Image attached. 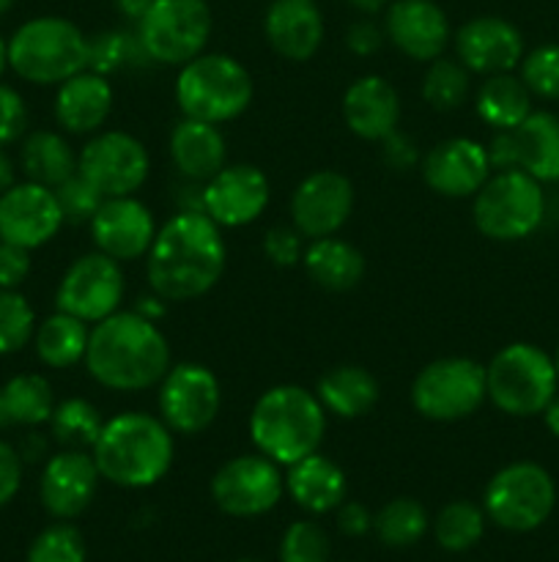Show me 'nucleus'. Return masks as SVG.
I'll list each match as a JSON object with an SVG mask.
<instances>
[{
	"instance_id": "4d7b16f0",
	"label": "nucleus",
	"mask_w": 559,
	"mask_h": 562,
	"mask_svg": "<svg viewBox=\"0 0 559 562\" xmlns=\"http://www.w3.org/2000/svg\"><path fill=\"white\" fill-rule=\"evenodd\" d=\"M153 0H115V9H118V14L124 16L126 22H132V25H137V22L142 20V14L148 11V5H151Z\"/></svg>"
},
{
	"instance_id": "37998d69",
	"label": "nucleus",
	"mask_w": 559,
	"mask_h": 562,
	"mask_svg": "<svg viewBox=\"0 0 559 562\" xmlns=\"http://www.w3.org/2000/svg\"><path fill=\"white\" fill-rule=\"evenodd\" d=\"M277 558L280 562H329V536L318 521H294L280 538Z\"/></svg>"
},
{
	"instance_id": "e2e57ef3",
	"label": "nucleus",
	"mask_w": 559,
	"mask_h": 562,
	"mask_svg": "<svg viewBox=\"0 0 559 562\" xmlns=\"http://www.w3.org/2000/svg\"><path fill=\"white\" fill-rule=\"evenodd\" d=\"M9 69V38L0 36V77Z\"/></svg>"
},
{
	"instance_id": "0e129e2a",
	"label": "nucleus",
	"mask_w": 559,
	"mask_h": 562,
	"mask_svg": "<svg viewBox=\"0 0 559 562\" xmlns=\"http://www.w3.org/2000/svg\"><path fill=\"white\" fill-rule=\"evenodd\" d=\"M16 3V0H0V16H3V14H9V11H11V5H14Z\"/></svg>"
},
{
	"instance_id": "bf43d9fd",
	"label": "nucleus",
	"mask_w": 559,
	"mask_h": 562,
	"mask_svg": "<svg viewBox=\"0 0 559 562\" xmlns=\"http://www.w3.org/2000/svg\"><path fill=\"white\" fill-rule=\"evenodd\" d=\"M44 448H47V442H44V439L38 437V434H27L25 445H22V450H20L22 461H36V459H42Z\"/></svg>"
},
{
	"instance_id": "09e8293b",
	"label": "nucleus",
	"mask_w": 559,
	"mask_h": 562,
	"mask_svg": "<svg viewBox=\"0 0 559 562\" xmlns=\"http://www.w3.org/2000/svg\"><path fill=\"white\" fill-rule=\"evenodd\" d=\"M31 250L0 241V289H20L31 274Z\"/></svg>"
},
{
	"instance_id": "6e6d98bb",
	"label": "nucleus",
	"mask_w": 559,
	"mask_h": 562,
	"mask_svg": "<svg viewBox=\"0 0 559 562\" xmlns=\"http://www.w3.org/2000/svg\"><path fill=\"white\" fill-rule=\"evenodd\" d=\"M132 311L135 313H140V316H146V318H151V322H159V318H164V313H168V302L162 300V296L159 294H148V296H140V300H137V305L132 307Z\"/></svg>"
},
{
	"instance_id": "052dcab7",
	"label": "nucleus",
	"mask_w": 559,
	"mask_h": 562,
	"mask_svg": "<svg viewBox=\"0 0 559 562\" xmlns=\"http://www.w3.org/2000/svg\"><path fill=\"white\" fill-rule=\"evenodd\" d=\"M543 423H546V428L551 431V437L559 439V393L554 395L551 404L543 409Z\"/></svg>"
},
{
	"instance_id": "a19ab883",
	"label": "nucleus",
	"mask_w": 559,
	"mask_h": 562,
	"mask_svg": "<svg viewBox=\"0 0 559 562\" xmlns=\"http://www.w3.org/2000/svg\"><path fill=\"white\" fill-rule=\"evenodd\" d=\"M36 311L20 289H0V357L16 355L33 344Z\"/></svg>"
},
{
	"instance_id": "a878e982",
	"label": "nucleus",
	"mask_w": 559,
	"mask_h": 562,
	"mask_svg": "<svg viewBox=\"0 0 559 562\" xmlns=\"http://www.w3.org/2000/svg\"><path fill=\"white\" fill-rule=\"evenodd\" d=\"M113 86L107 77L82 69L55 91V121L69 135H96L113 110Z\"/></svg>"
},
{
	"instance_id": "423d86ee",
	"label": "nucleus",
	"mask_w": 559,
	"mask_h": 562,
	"mask_svg": "<svg viewBox=\"0 0 559 562\" xmlns=\"http://www.w3.org/2000/svg\"><path fill=\"white\" fill-rule=\"evenodd\" d=\"M88 66V36L64 16H36L11 33L9 69L33 86H60Z\"/></svg>"
},
{
	"instance_id": "6e6552de",
	"label": "nucleus",
	"mask_w": 559,
	"mask_h": 562,
	"mask_svg": "<svg viewBox=\"0 0 559 562\" xmlns=\"http://www.w3.org/2000/svg\"><path fill=\"white\" fill-rule=\"evenodd\" d=\"M557 508V483L546 467L535 461H513L502 467L488 481L482 492V510L486 519L493 521L499 530L535 532L546 525Z\"/></svg>"
},
{
	"instance_id": "4c0bfd02",
	"label": "nucleus",
	"mask_w": 559,
	"mask_h": 562,
	"mask_svg": "<svg viewBox=\"0 0 559 562\" xmlns=\"http://www.w3.org/2000/svg\"><path fill=\"white\" fill-rule=\"evenodd\" d=\"M49 437L64 450H91L102 434L104 417L88 398H64L49 417Z\"/></svg>"
},
{
	"instance_id": "13d9d810",
	"label": "nucleus",
	"mask_w": 559,
	"mask_h": 562,
	"mask_svg": "<svg viewBox=\"0 0 559 562\" xmlns=\"http://www.w3.org/2000/svg\"><path fill=\"white\" fill-rule=\"evenodd\" d=\"M11 184H16V168H14V159L9 157L3 146H0V195L9 190Z\"/></svg>"
},
{
	"instance_id": "f8f14e48",
	"label": "nucleus",
	"mask_w": 559,
	"mask_h": 562,
	"mask_svg": "<svg viewBox=\"0 0 559 562\" xmlns=\"http://www.w3.org/2000/svg\"><path fill=\"white\" fill-rule=\"evenodd\" d=\"M159 420L181 437L203 434L219 415L223 387L212 368L203 362H179L170 366L159 382Z\"/></svg>"
},
{
	"instance_id": "3c124183",
	"label": "nucleus",
	"mask_w": 559,
	"mask_h": 562,
	"mask_svg": "<svg viewBox=\"0 0 559 562\" xmlns=\"http://www.w3.org/2000/svg\"><path fill=\"white\" fill-rule=\"evenodd\" d=\"M381 159L395 173H406V170L420 162V151H417L414 140H409L403 132L395 130L392 135H387L381 140Z\"/></svg>"
},
{
	"instance_id": "9d476101",
	"label": "nucleus",
	"mask_w": 559,
	"mask_h": 562,
	"mask_svg": "<svg viewBox=\"0 0 559 562\" xmlns=\"http://www.w3.org/2000/svg\"><path fill=\"white\" fill-rule=\"evenodd\" d=\"M488 398L486 366L471 357H442L411 382V406L425 420L458 423L475 415Z\"/></svg>"
},
{
	"instance_id": "39448f33",
	"label": "nucleus",
	"mask_w": 559,
	"mask_h": 562,
	"mask_svg": "<svg viewBox=\"0 0 559 562\" xmlns=\"http://www.w3.org/2000/svg\"><path fill=\"white\" fill-rule=\"evenodd\" d=\"M255 97L247 66L225 53H201L181 66L175 77V102L184 119L225 124L244 113Z\"/></svg>"
},
{
	"instance_id": "a211bd4d",
	"label": "nucleus",
	"mask_w": 559,
	"mask_h": 562,
	"mask_svg": "<svg viewBox=\"0 0 559 562\" xmlns=\"http://www.w3.org/2000/svg\"><path fill=\"white\" fill-rule=\"evenodd\" d=\"M64 212L55 190L36 181H16L0 195V239L36 250L64 228Z\"/></svg>"
},
{
	"instance_id": "de8ad7c7",
	"label": "nucleus",
	"mask_w": 559,
	"mask_h": 562,
	"mask_svg": "<svg viewBox=\"0 0 559 562\" xmlns=\"http://www.w3.org/2000/svg\"><path fill=\"white\" fill-rule=\"evenodd\" d=\"M27 104L16 88L0 82V146H11V143L22 140L27 132Z\"/></svg>"
},
{
	"instance_id": "4468645a",
	"label": "nucleus",
	"mask_w": 559,
	"mask_h": 562,
	"mask_svg": "<svg viewBox=\"0 0 559 562\" xmlns=\"http://www.w3.org/2000/svg\"><path fill=\"white\" fill-rule=\"evenodd\" d=\"M124 296L126 280L121 261L96 250L69 263L55 291V307L85 324H96L121 311Z\"/></svg>"
},
{
	"instance_id": "864d4df0",
	"label": "nucleus",
	"mask_w": 559,
	"mask_h": 562,
	"mask_svg": "<svg viewBox=\"0 0 559 562\" xmlns=\"http://www.w3.org/2000/svg\"><path fill=\"white\" fill-rule=\"evenodd\" d=\"M338 530L349 538H362L373 530V514L362 503H343L334 510Z\"/></svg>"
},
{
	"instance_id": "69168bd1",
	"label": "nucleus",
	"mask_w": 559,
	"mask_h": 562,
	"mask_svg": "<svg viewBox=\"0 0 559 562\" xmlns=\"http://www.w3.org/2000/svg\"><path fill=\"white\" fill-rule=\"evenodd\" d=\"M554 366H557V376H559V346H557V355H554Z\"/></svg>"
},
{
	"instance_id": "49530a36",
	"label": "nucleus",
	"mask_w": 559,
	"mask_h": 562,
	"mask_svg": "<svg viewBox=\"0 0 559 562\" xmlns=\"http://www.w3.org/2000/svg\"><path fill=\"white\" fill-rule=\"evenodd\" d=\"M263 256L269 263L280 269H290L301 263L305 256V236L294 228V225H274L263 236Z\"/></svg>"
},
{
	"instance_id": "338daca9",
	"label": "nucleus",
	"mask_w": 559,
	"mask_h": 562,
	"mask_svg": "<svg viewBox=\"0 0 559 562\" xmlns=\"http://www.w3.org/2000/svg\"><path fill=\"white\" fill-rule=\"evenodd\" d=\"M236 562H263V560H255V558H244V560H236Z\"/></svg>"
},
{
	"instance_id": "72a5a7b5",
	"label": "nucleus",
	"mask_w": 559,
	"mask_h": 562,
	"mask_svg": "<svg viewBox=\"0 0 559 562\" xmlns=\"http://www.w3.org/2000/svg\"><path fill=\"white\" fill-rule=\"evenodd\" d=\"M475 108L482 124L491 126L493 132L515 130L532 113V93L521 77L502 71L486 77V82L477 88Z\"/></svg>"
},
{
	"instance_id": "aec40b11",
	"label": "nucleus",
	"mask_w": 559,
	"mask_h": 562,
	"mask_svg": "<svg viewBox=\"0 0 559 562\" xmlns=\"http://www.w3.org/2000/svg\"><path fill=\"white\" fill-rule=\"evenodd\" d=\"M91 236L99 252L115 258V261H137L148 252L157 223L151 209L135 195L104 198L99 212L91 217Z\"/></svg>"
},
{
	"instance_id": "1a4fd4ad",
	"label": "nucleus",
	"mask_w": 559,
	"mask_h": 562,
	"mask_svg": "<svg viewBox=\"0 0 559 562\" xmlns=\"http://www.w3.org/2000/svg\"><path fill=\"white\" fill-rule=\"evenodd\" d=\"M477 231L493 241H521L535 234L546 217L543 184L524 170H497L477 190L471 203Z\"/></svg>"
},
{
	"instance_id": "58836bf2",
	"label": "nucleus",
	"mask_w": 559,
	"mask_h": 562,
	"mask_svg": "<svg viewBox=\"0 0 559 562\" xmlns=\"http://www.w3.org/2000/svg\"><path fill=\"white\" fill-rule=\"evenodd\" d=\"M486 510L471 499H453L433 519V538L444 552H469L482 541L486 532Z\"/></svg>"
},
{
	"instance_id": "603ef678",
	"label": "nucleus",
	"mask_w": 559,
	"mask_h": 562,
	"mask_svg": "<svg viewBox=\"0 0 559 562\" xmlns=\"http://www.w3.org/2000/svg\"><path fill=\"white\" fill-rule=\"evenodd\" d=\"M384 44V33L376 22L370 20H360L349 27L345 33V47L351 49L360 58H367V55H376Z\"/></svg>"
},
{
	"instance_id": "79ce46f5",
	"label": "nucleus",
	"mask_w": 559,
	"mask_h": 562,
	"mask_svg": "<svg viewBox=\"0 0 559 562\" xmlns=\"http://www.w3.org/2000/svg\"><path fill=\"white\" fill-rule=\"evenodd\" d=\"M25 562H85V538L71 521H55L33 538Z\"/></svg>"
},
{
	"instance_id": "ea45409f",
	"label": "nucleus",
	"mask_w": 559,
	"mask_h": 562,
	"mask_svg": "<svg viewBox=\"0 0 559 562\" xmlns=\"http://www.w3.org/2000/svg\"><path fill=\"white\" fill-rule=\"evenodd\" d=\"M471 91V71L458 58H436L422 77V99L433 110H458Z\"/></svg>"
},
{
	"instance_id": "8fccbe9b",
	"label": "nucleus",
	"mask_w": 559,
	"mask_h": 562,
	"mask_svg": "<svg viewBox=\"0 0 559 562\" xmlns=\"http://www.w3.org/2000/svg\"><path fill=\"white\" fill-rule=\"evenodd\" d=\"M22 472H25V461L20 450L0 439V508H5L20 494Z\"/></svg>"
},
{
	"instance_id": "412c9836",
	"label": "nucleus",
	"mask_w": 559,
	"mask_h": 562,
	"mask_svg": "<svg viewBox=\"0 0 559 562\" xmlns=\"http://www.w3.org/2000/svg\"><path fill=\"white\" fill-rule=\"evenodd\" d=\"M420 165L422 181L442 198H475L493 173L486 146L475 137H447Z\"/></svg>"
},
{
	"instance_id": "473e14b6",
	"label": "nucleus",
	"mask_w": 559,
	"mask_h": 562,
	"mask_svg": "<svg viewBox=\"0 0 559 562\" xmlns=\"http://www.w3.org/2000/svg\"><path fill=\"white\" fill-rule=\"evenodd\" d=\"M53 384L38 373H16L0 387V426L38 428L55 409Z\"/></svg>"
},
{
	"instance_id": "680f3d73",
	"label": "nucleus",
	"mask_w": 559,
	"mask_h": 562,
	"mask_svg": "<svg viewBox=\"0 0 559 562\" xmlns=\"http://www.w3.org/2000/svg\"><path fill=\"white\" fill-rule=\"evenodd\" d=\"M349 3L354 5L356 11H362V14H378L389 0H349Z\"/></svg>"
},
{
	"instance_id": "5701e85b",
	"label": "nucleus",
	"mask_w": 559,
	"mask_h": 562,
	"mask_svg": "<svg viewBox=\"0 0 559 562\" xmlns=\"http://www.w3.org/2000/svg\"><path fill=\"white\" fill-rule=\"evenodd\" d=\"M384 31L406 58L425 60V64L442 58L449 36H453L447 14L433 0H395V3H389Z\"/></svg>"
},
{
	"instance_id": "e433bc0d",
	"label": "nucleus",
	"mask_w": 559,
	"mask_h": 562,
	"mask_svg": "<svg viewBox=\"0 0 559 562\" xmlns=\"http://www.w3.org/2000/svg\"><path fill=\"white\" fill-rule=\"evenodd\" d=\"M431 530V516L420 499L395 497L373 514V532L389 549H406L420 543Z\"/></svg>"
},
{
	"instance_id": "f704fd0d",
	"label": "nucleus",
	"mask_w": 559,
	"mask_h": 562,
	"mask_svg": "<svg viewBox=\"0 0 559 562\" xmlns=\"http://www.w3.org/2000/svg\"><path fill=\"white\" fill-rule=\"evenodd\" d=\"M88 338H91V329L82 318L55 311L36 327L33 349L44 366L64 371V368H75L77 362L85 360Z\"/></svg>"
},
{
	"instance_id": "c85d7f7f",
	"label": "nucleus",
	"mask_w": 559,
	"mask_h": 562,
	"mask_svg": "<svg viewBox=\"0 0 559 562\" xmlns=\"http://www.w3.org/2000/svg\"><path fill=\"white\" fill-rule=\"evenodd\" d=\"M316 395L327 415L356 420V417H365L376 409L381 387L367 368L338 366L318 379Z\"/></svg>"
},
{
	"instance_id": "bb28decb",
	"label": "nucleus",
	"mask_w": 559,
	"mask_h": 562,
	"mask_svg": "<svg viewBox=\"0 0 559 562\" xmlns=\"http://www.w3.org/2000/svg\"><path fill=\"white\" fill-rule=\"evenodd\" d=\"M285 470H288L285 472V492L310 516L332 514L345 503V492H349L345 472L340 470L338 461L323 456L321 450L305 456Z\"/></svg>"
},
{
	"instance_id": "ddd939ff",
	"label": "nucleus",
	"mask_w": 559,
	"mask_h": 562,
	"mask_svg": "<svg viewBox=\"0 0 559 562\" xmlns=\"http://www.w3.org/2000/svg\"><path fill=\"white\" fill-rule=\"evenodd\" d=\"M285 494L280 464L263 453H244L225 461L212 477V499L225 516L255 519L269 514Z\"/></svg>"
},
{
	"instance_id": "9b49d317",
	"label": "nucleus",
	"mask_w": 559,
	"mask_h": 562,
	"mask_svg": "<svg viewBox=\"0 0 559 562\" xmlns=\"http://www.w3.org/2000/svg\"><path fill=\"white\" fill-rule=\"evenodd\" d=\"M135 27L153 64L181 69L206 49L214 16L206 0H153Z\"/></svg>"
},
{
	"instance_id": "a18cd8bd",
	"label": "nucleus",
	"mask_w": 559,
	"mask_h": 562,
	"mask_svg": "<svg viewBox=\"0 0 559 562\" xmlns=\"http://www.w3.org/2000/svg\"><path fill=\"white\" fill-rule=\"evenodd\" d=\"M55 198H58V206L64 212V220L71 225L91 223L93 214L102 206L104 195L85 179V176L75 173L64 181V184L55 187Z\"/></svg>"
},
{
	"instance_id": "4be33fe9",
	"label": "nucleus",
	"mask_w": 559,
	"mask_h": 562,
	"mask_svg": "<svg viewBox=\"0 0 559 562\" xmlns=\"http://www.w3.org/2000/svg\"><path fill=\"white\" fill-rule=\"evenodd\" d=\"M455 53L471 75H502L521 66L524 36L513 22L502 16H475L455 33Z\"/></svg>"
},
{
	"instance_id": "0eeeda50",
	"label": "nucleus",
	"mask_w": 559,
	"mask_h": 562,
	"mask_svg": "<svg viewBox=\"0 0 559 562\" xmlns=\"http://www.w3.org/2000/svg\"><path fill=\"white\" fill-rule=\"evenodd\" d=\"M488 401L510 417L543 415L559 393L554 357L535 344H510L499 349L486 366Z\"/></svg>"
},
{
	"instance_id": "f03ea898",
	"label": "nucleus",
	"mask_w": 559,
	"mask_h": 562,
	"mask_svg": "<svg viewBox=\"0 0 559 562\" xmlns=\"http://www.w3.org/2000/svg\"><path fill=\"white\" fill-rule=\"evenodd\" d=\"M91 379L115 393H140L162 382L173 351L159 322L135 311H115L91 327L85 349Z\"/></svg>"
},
{
	"instance_id": "c03bdc74",
	"label": "nucleus",
	"mask_w": 559,
	"mask_h": 562,
	"mask_svg": "<svg viewBox=\"0 0 559 562\" xmlns=\"http://www.w3.org/2000/svg\"><path fill=\"white\" fill-rule=\"evenodd\" d=\"M521 80L532 97L559 102V44H540L521 58Z\"/></svg>"
},
{
	"instance_id": "dca6fc26",
	"label": "nucleus",
	"mask_w": 559,
	"mask_h": 562,
	"mask_svg": "<svg viewBox=\"0 0 559 562\" xmlns=\"http://www.w3.org/2000/svg\"><path fill=\"white\" fill-rule=\"evenodd\" d=\"M354 212V184L340 170H312L290 195V225L305 239L334 236Z\"/></svg>"
},
{
	"instance_id": "f257e3e1",
	"label": "nucleus",
	"mask_w": 559,
	"mask_h": 562,
	"mask_svg": "<svg viewBox=\"0 0 559 562\" xmlns=\"http://www.w3.org/2000/svg\"><path fill=\"white\" fill-rule=\"evenodd\" d=\"M146 274L164 302H190L219 283L228 261L223 228L203 212H179L157 228Z\"/></svg>"
},
{
	"instance_id": "2eb2a0df",
	"label": "nucleus",
	"mask_w": 559,
	"mask_h": 562,
	"mask_svg": "<svg viewBox=\"0 0 559 562\" xmlns=\"http://www.w3.org/2000/svg\"><path fill=\"white\" fill-rule=\"evenodd\" d=\"M151 159L135 135L121 130L96 132L77 154V173L85 176L104 198L135 195L148 179Z\"/></svg>"
},
{
	"instance_id": "c9c22d12",
	"label": "nucleus",
	"mask_w": 559,
	"mask_h": 562,
	"mask_svg": "<svg viewBox=\"0 0 559 562\" xmlns=\"http://www.w3.org/2000/svg\"><path fill=\"white\" fill-rule=\"evenodd\" d=\"M151 55L142 47L137 27H113L88 38V71L110 77L115 71H132L151 66Z\"/></svg>"
},
{
	"instance_id": "5fc2aeb1",
	"label": "nucleus",
	"mask_w": 559,
	"mask_h": 562,
	"mask_svg": "<svg viewBox=\"0 0 559 562\" xmlns=\"http://www.w3.org/2000/svg\"><path fill=\"white\" fill-rule=\"evenodd\" d=\"M486 151L493 173H497V170L518 168V146H515L513 130L497 132V135L491 137V143L486 146Z\"/></svg>"
},
{
	"instance_id": "20e7f679",
	"label": "nucleus",
	"mask_w": 559,
	"mask_h": 562,
	"mask_svg": "<svg viewBox=\"0 0 559 562\" xmlns=\"http://www.w3.org/2000/svg\"><path fill=\"white\" fill-rule=\"evenodd\" d=\"M250 439L258 453L290 467L318 453L327 437V409L316 393L299 384H274L250 412Z\"/></svg>"
},
{
	"instance_id": "c756f323",
	"label": "nucleus",
	"mask_w": 559,
	"mask_h": 562,
	"mask_svg": "<svg viewBox=\"0 0 559 562\" xmlns=\"http://www.w3.org/2000/svg\"><path fill=\"white\" fill-rule=\"evenodd\" d=\"M307 278L327 291H351L365 278V256L351 241L338 236L310 239L301 256Z\"/></svg>"
},
{
	"instance_id": "f3484780",
	"label": "nucleus",
	"mask_w": 559,
	"mask_h": 562,
	"mask_svg": "<svg viewBox=\"0 0 559 562\" xmlns=\"http://www.w3.org/2000/svg\"><path fill=\"white\" fill-rule=\"evenodd\" d=\"M272 184L258 165H225L203 184V214L219 228H244L266 212Z\"/></svg>"
},
{
	"instance_id": "393cba45",
	"label": "nucleus",
	"mask_w": 559,
	"mask_h": 562,
	"mask_svg": "<svg viewBox=\"0 0 559 562\" xmlns=\"http://www.w3.org/2000/svg\"><path fill=\"white\" fill-rule=\"evenodd\" d=\"M345 126L356 137L381 143L398 130L400 97L392 82L381 75H365L351 82L343 93Z\"/></svg>"
},
{
	"instance_id": "2f4dec72",
	"label": "nucleus",
	"mask_w": 559,
	"mask_h": 562,
	"mask_svg": "<svg viewBox=\"0 0 559 562\" xmlns=\"http://www.w3.org/2000/svg\"><path fill=\"white\" fill-rule=\"evenodd\" d=\"M20 168L27 181L55 190L77 173V154L60 132L36 130L22 137Z\"/></svg>"
},
{
	"instance_id": "cd10ccee",
	"label": "nucleus",
	"mask_w": 559,
	"mask_h": 562,
	"mask_svg": "<svg viewBox=\"0 0 559 562\" xmlns=\"http://www.w3.org/2000/svg\"><path fill=\"white\" fill-rule=\"evenodd\" d=\"M170 159H173L181 179L206 184L208 179H214L225 168L228 143H225L217 124L181 119L170 132Z\"/></svg>"
},
{
	"instance_id": "b1692460",
	"label": "nucleus",
	"mask_w": 559,
	"mask_h": 562,
	"mask_svg": "<svg viewBox=\"0 0 559 562\" xmlns=\"http://www.w3.org/2000/svg\"><path fill=\"white\" fill-rule=\"evenodd\" d=\"M263 33L280 58L301 64L321 49L323 14L316 0H272Z\"/></svg>"
},
{
	"instance_id": "7ed1b4c3",
	"label": "nucleus",
	"mask_w": 559,
	"mask_h": 562,
	"mask_svg": "<svg viewBox=\"0 0 559 562\" xmlns=\"http://www.w3.org/2000/svg\"><path fill=\"white\" fill-rule=\"evenodd\" d=\"M173 431L146 412H124L104 420L91 448L102 481L118 488H148L173 467Z\"/></svg>"
},
{
	"instance_id": "774afa93",
	"label": "nucleus",
	"mask_w": 559,
	"mask_h": 562,
	"mask_svg": "<svg viewBox=\"0 0 559 562\" xmlns=\"http://www.w3.org/2000/svg\"><path fill=\"white\" fill-rule=\"evenodd\" d=\"M0 241H3V239H0Z\"/></svg>"
},
{
	"instance_id": "7c9ffc66",
	"label": "nucleus",
	"mask_w": 559,
	"mask_h": 562,
	"mask_svg": "<svg viewBox=\"0 0 559 562\" xmlns=\"http://www.w3.org/2000/svg\"><path fill=\"white\" fill-rule=\"evenodd\" d=\"M518 146V170L540 184L559 181V119L546 110H532L513 130Z\"/></svg>"
},
{
	"instance_id": "6ab92c4d",
	"label": "nucleus",
	"mask_w": 559,
	"mask_h": 562,
	"mask_svg": "<svg viewBox=\"0 0 559 562\" xmlns=\"http://www.w3.org/2000/svg\"><path fill=\"white\" fill-rule=\"evenodd\" d=\"M102 475L91 450H60L44 461L38 477V499L58 521H71L91 508Z\"/></svg>"
}]
</instances>
